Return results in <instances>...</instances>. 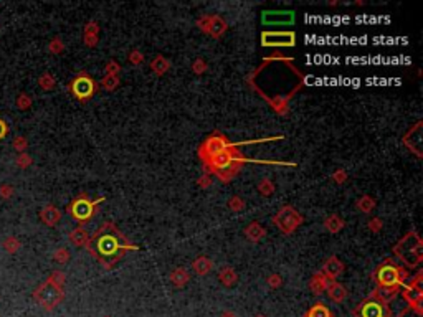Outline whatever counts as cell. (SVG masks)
<instances>
[{
	"mask_svg": "<svg viewBox=\"0 0 423 317\" xmlns=\"http://www.w3.org/2000/svg\"><path fill=\"white\" fill-rule=\"evenodd\" d=\"M220 279H221V282H225V284H233V282H235V274L233 273H230V271L227 269V271H221V274H220Z\"/></svg>",
	"mask_w": 423,
	"mask_h": 317,
	"instance_id": "2e32d148",
	"label": "cell"
},
{
	"mask_svg": "<svg viewBox=\"0 0 423 317\" xmlns=\"http://www.w3.org/2000/svg\"><path fill=\"white\" fill-rule=\"evenodd\" d=\"M328 296H329V299H332L334 302H341L347 298V291H346L344 286H341L336 282V284L328 286Z\"/></svg>",
	"mask_w": 423,
	"mask_h": 317,
	"instance_id": "30bf717a",
	"label": "cell"
},
{
	"mask_svg": "<svg viewBox=\"0 0 423 317\" xmlns=\"http://www.w3.org/2000/svg\"><path fill=\"white\" fill-rule=\"evenodd\" d=\"M294 20L293 12H266L263 14V22L268 25H286Z\"/></svg>",
	"mask_w": 423,
	"mask_h": 317,
	"instance_id": "ba28073f",
	"label": "cell"
},
{
	"mask_svg": "<svg viewBox=\"0 0 423 317\" xmlns=\"http://www.w3.org/2000/svg\"><path fill=\"white\" fill-rule=\"evenodd\" d=\"M261 43L265 47H293L294 45V33L290 32H266L261 35Z\"/></svg>",
	"mask_w": 423,
	"mask_h": 317,
	"instance_id": "8992f818",
	"label": "cell"
},
{
	"mask_svg": "<svg viewBox=\"0 0 423 317\" xmlns=\"http://www.w3.org/2000/svg\"><path fill=\"white\" fill-rule=\"evenodd\" d=\"M86 238H88V236H86V233H85V231H83V230H81V231L76 230V231L73 233V235H71V241H73L74 245H83V243H85V241H86Z\"/></svg>",
	"mask_w": 423,
	"mask_h": 317,
	"instance_id": "9a60e30c",
	"label": "cell"
},
{
	"mask_svg": "<svg viewBox=\"0 0 423 317\" xmlns=\"http://www.w3.org/2000/svg\"><path fill=\"white\" fill-rule=\"evenodd\" d=\"M210 268H212L210 261H207V260H205V258H200V260H197V261L194 263V269H195L199 274H205V273H207V271L210 269Z\"/></svg>",
	"mask_w": 423,
	"mask_h": 317,
	"instance_id": "4fadbf2b",
	"label": "cell"
},
{
	"mask_svg": "<svg viewBox=\"0 0 423 317\" xmlns=\"http://www.w3.org/2000/svg\"><path fill=\"white\" fill-rule=\"evenodd\" d=\"M258 317H263V316H258Z\"/></svg>",
	"mask_w": 423,
	"mask_h": 317,
	"instance_id": "d6986e66",
	"label": "cell"
},
{
	"mask_svg": "<svg viewBox=\"0 0 423 317\" xmlns=\"http://www.w3.org/2000/svg\"><path fill=\"white\" fill-rule=\"evenodd\" d=\"M88 249L104 268L111 269L131 249V245L114 225L104 223L90 240Z\"/></svg>",
	"mask_w": 423,
	"mask_h": 317,
	"instance_id": "6da1fadb",
	"label": "cell"
},
{
	"mask_svg": "<svg viewBox=\"0 0 423 317\" xmlns=\"http://www.w3.org/2000/svg\"><path fill=\"white\" fill-rule=\"evenodd\" d=\"M103 200H104L103 197L96 200H90L86 195H81V197L73 200V203L68 207V211L76 222L85 223L88 220L93 218V215L96 213V207H98V203L103 202Z\"/></svg>",
	"mask_w": 423,
	"mask_h": 317,
	"instance_id": "3957f363",
	"label": "cell"
},
{
	"mask_svg": "<svg viewBox=\"0 0 423 317\" xmlns=\"http://www.w3.org/2000/svg\"><path fill=\"white\" fill-rule=\"evenodd\" d=\"M170 279H172V282H175V284H177V286H182L184 282H187V281H188V274H187V271L177 269V271H175V273L172 274V276H170Z\"/></svg>",
	"mask_w": 423,
	"mask_h": 317,
	"instance_id": "5bb4252c",
	"label": "cell"
},
{
	"mask_svg": "<svg viewBox=\"0 0 423 317\" xmlns=\"http://www.w3.org/2000/svg\"><path fill=\"white\" fill-rule=\"evenodd\" d=\"M221 317H237V316H235V314H232V312H225V314L221 316Z\"/></svg>",
	"mask_w": 423,
	"mask_h": 317,
	"instance_id": "ac0fdd59",
	"label": "cell"
},
{
	"mask_svg": "<svg viewBox=\"0 0 423 317\" xmlns=\"http://www.w3.org/2000/svg\"><path fill=\"white\" fill-rule=\"evenodd\" d=\"M342 269H344V264H342L337 258H331V260H328V263L324 264V271H326V274H328V278L339 276V274L342 273Z\"/></svg>",
	"mask_w": 423,
	"mask_h": 317,
	"instance_id": "9c48e42d",
	"label": "cell"
},
{
	"mask_svg": "<svg viewBox=\"0 0 423 317\" xmlns=\"http://www.w3.org/2000/svg\"><path fill=\"white\" fill-rule=\"evenodd\" d=\"M70 89L76 99H79V101H86V99H90L91 96L96 93V83L88 76L86 73H81L79 76H76L73 81H71Z\"/></svg>",
	"mask_w": 423,
	"mask_h": 317,
	"instance_id": "277c9868",
	"label": "cell"
},
{
	"mask_svg": "<svg viewBox=\"0 0 423 317\" xmlns=\"http://www.w3.org/2000/svg\"><path fill=\"white\" fill-rule=\"evenodd\" d=\"M405 278H407V273H405L400 266L393 264L390 260L385 261L384 264L379 266V269L375 271V281L379 282L380 289H382V293L387 299L393 298V296L399 293Z\"/></svg>",
	"mask_w": 423,
	"mask_h": 317,
	"instance_id": "7a4b0ae2",
	"label": "cell"
},
{
	"mask_svg": "<svg viewBox=\"0 0 423 317\" xmlns=\"http://www.w3.org/2000/svg\"><path fill=\"white\" fill-rule=\"evenodd\" d=\"M311 287H313V293L321 294L322 291H324L326 287H328V281H326V279L322 278L321 274H316V276H314V279H313V282H311Z\"/></svg>",
	"mask_w": 423,
	"mask_h": 317,
	"instance_id": "7c38bea8",
	"label": "cell"
},
{
	"mask_svg": "<svg viewBox=\"0 0 423 317\" xmlns=\"http://www.w3.org/2000/svg\"><path fill=\"white\" fill-rule=\"evenodd\" d=\"M359 317H387V309H385L382 301L377 299H368V301L362 302V306L359 307L355 312Z\"/></svg>",
	"mask_w": 423,
	"mask_h": 317,
	"instance_id": "52a82bcc",
	"label": "cell"
},
{
	"mask_svg": "<svg viewBox=\"0 0 423 317\" xmlns=\"http://www.w3.org/2000/svg\"><path fill=\"white\" fill-rule=\"evenodd\" d=\"M5 134H7V124L3 123L2 119H0V139H2V137L5 136Z\"/></svg>",
	"mask_w": 423,
	"mask_h": 317,
	"instance_id": "e0dca14e",
	"label": "cell"
},
{
	"mask_svg": "<svg viewBox=\"0 0 423 317\" xmlns=\"http://www.w3.org/2000/svg\"><path fill=\"white\" fill-rule=\"evenodd\" d=\"M299 222H301V216L296 213L294 208H290V207L283 208V210L275 216L276 227L281 228L284 233H290L293 230H296V227L299 225Z\"/></svg>",
	"mask_w": 423,
	"mask_h": 317,
	"instance_id": "5b68a950",
	"label": "cell"
},
{
	"mask_svg": "<svg viewBox=\"0 0 423 317\" xmlns=\"http://www.w3.org/2000/svg\"><path fill=\"white\" fill-rule=\"evenodd\" d=\"M306 317H332V314H331L329 309L324 306V304H316V306L309 309Z\"/></svg>",
	"mask_w": 423,
	"mask_h": 317,
	"instance_id": "8fae6325",
	"label": "cell"
}]
</instances>
